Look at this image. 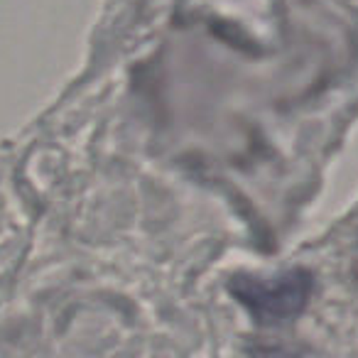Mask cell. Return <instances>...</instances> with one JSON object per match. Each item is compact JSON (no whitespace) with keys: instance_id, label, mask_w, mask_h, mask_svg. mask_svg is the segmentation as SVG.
<instances>
[{"instance_id":"1","label":"cell","mask_w":358,"mask_h":358,"mask_svg":"<svg viewBox=\"0 0 358 358\" xmlns=\"http://www.w3.org/2000/svg\"><path fill=\"white\" fill-rule=\"evenodd\" d=\"M312 289L314 278L304 268H289L265 278L243 273L229 282V292L263 327H278L302 314Z\"/></svg>"}]
</instances>
